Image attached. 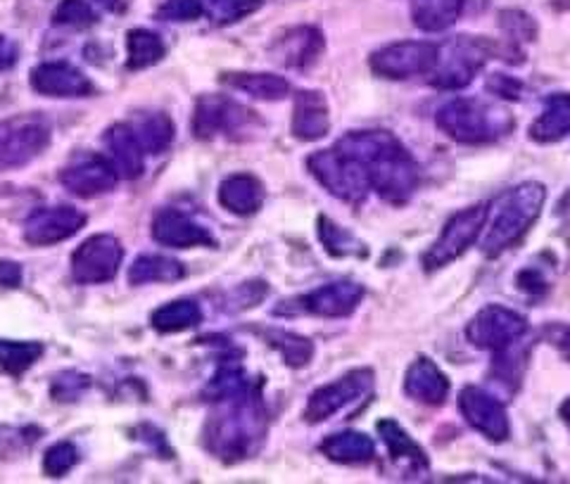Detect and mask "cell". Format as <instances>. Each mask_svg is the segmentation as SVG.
Wrapping results in <instances>:
<instances>
[{
  "mask_svg": "<svg viewBox=\"0 0 570 484\" xmlns=\"http://www.w3.org/2000/svg\"><path fill=\"white\" fill-rule=\"evenodd\" d=\"M214 414L207 421V450L236 463L249 458L266 437V411L259 392L249 381L212 399Z\"/></svg>",
  "mask_w": 570,
  "mask_h": 484,
  "instance_id": "cell-1",
  "label": "cell"
},
{
  "mask_svg": "<svg viewBox=\"0 0 570 484\" xmlns=\"http://www.w3.org/2000/svg\"><path fill=\"white\" fill-rule=\"evenodd\" d=\"M362 161L371 188L392 205H404L419 188V165L402 142L387 131H352L335 142Z\"/></svg>",
  "mask_w": 570,
  "mask_h": 484,
  "instance_id": "cell-2",
  "label": "cell"
},
{
  "mask_svg": "<svg viewBox=\"0 0 570 484\" xmlns=\"http://www.w3.org/2000/svg\"><path fill=\"white\" fill-rule=\"evenodd\" d=\"M547 190L540 184H521L502 192L488 209V221L483 228V253L488 257L502 255L504 249L519 243L528 228L540 217Z\"/></svg>",
  "mask_w": 570,
  "mask_h": 484,
  "instance_id": "cell-3",
  "label": "cell"
},
{
  "mask_svg": "<svg viewBox=\"0 0 570 484\" xmlns=\"http://www.w3.org/2000/svg\"><path fill=\"white\" fill-rule=\"evenodd\" d=\"M435 124L442 134L456 142H466V146L492 142L515 127L513 117L502 107L475 98H454L444 102L435 115Z\"/></svg>",
  "mask_w": 570,
  "mask_h": 484,
  "instance_id": "cell-4",
  "label": "cell"
},
{
  "mask_svg": "<svg viewBox=\"0 0 570 484\" xmlns=\"http://www.w3.org/2000/svg\"><path fill=\"white\" fill-rule=\"evenodd\" d=\"M307 167L316 181L333 197L350 205L364 203L368 190H373L366 167L352 152L337 146H333L331 150L314 152L307 159Z\"/></svg>",
  "mask_w": 570,
  "mask_h": 484,
  "instance_id": "cell-5",
  "label": "cell"
},
{
  "mask_svg": "<svg viewBox=\"0 0 570 484\" xmlns=\"http://www.w3.org/2000/svg\"><path fill=\"white\" fill-rule=\"evenodd\" d=\"M494 52L497 48L485 39L456 36L448 46L440 48L438 65L431 71V83L435 88H442V91H459V88H466Z\"/></svg>",
  "mask_w": 570,
  "mask_h": 484,
  "instance_id": "cell-6",
  "label": "cell"
},
{
  "mask_svg": "<svg viewBox=\"0 0 570 484\" xmlns=\"http://www.w3.org/2000/svg\"><path fill=\"white\" fill-rule=\"evenodd\" d=\"M50 142L48 124L36 115H20L0 121V169L24 167Z\"/></svg>",
  "mask_w": 570,
  "mask_h": 484,
  "instance_id": "cell-7",
  "label": "cell"
},
{
  "mask_svg": "<svg viewBox=\"0 0 570 484\" xmlns=\"http://www.w3.org/2000/svg\"><path fill=\"white\" fill-rule=\"evenodd\" d=\"M485 221H488L485 205H475L454 214V217L444 224L438 243L425 253L423 266L428 271H435V268L448 266L450 261L461 257L478 240L480 233H483Z\"/></svg>",
  "mask_w": 570,
  "mask_h": 484,
  "instance_id": "cell-8",
  "label": "cell"
},
{
  "mask_svg": "<svg viewBox=\"0 0 570 484\" xmlns=\"http://www.w3.org/2000/svg\"><path fill=\"white\" fill-rule=\"evenodd\" d=\"M525 333L528 320L519 312L499 307V304L480 309L466 328L471 345L478 349H488L492 354L511 349Z\"/></svg>",
  "mask_w": 570,
  "mask_h": 484,
  "instance_id": "cell-9",
  "label": "cell"
},
{
  "mask_svg": "<svg viewBox=\"0 0 570 484\" xmlns=\"http://www.w3.org/2000/svg\"><path fill=\"white\" fill-rule=\"evenodd\" d=\"M438 56L440 48L431 41H400L373 52L371 69L383 79H412L431 75Z\"/></svg>",
  "mask_w": 570,
  "mask_h": 484,
  "instance_id": "cell-10",
  "label": "cell"
},
{
  "mask_svg": "<svg viewBox=\"0 0 570 484\" xmlns=\"http://www.w3.org/2000/svg\"><path fill=\"white\" fill-rule=\"evenodd\" d=\"M255 124H259V119L253 110H247V107L226 96H203L198 105H195L193 131L203 140L219 134L236 136L249 131Z\"/></svg>",
  "mask_w": 570,
  "mask_h": 484,
  "instance_id": "cell-11",
  "label": "cell"
},
{
  "mask_svg": "<svg viewBox=\"0 0 570 484\" xmlns=\"http://www.w3.org/2000/svg\"><path fill=\"white\" fill-rule=\"evenodd\" d=\"M121 259V243L110 233H100V236L83 240L71 255V276L81 285L107 283L117 276Z\"/></svg>",
  "mask_w": 570,
  "mask_h": 484,
  "instance_id": "cell-12",
  "label": "cell"
},
{
  "mask_svg": "<svg viewBox=\"0 0 570 484\" xmlns=\"http://www.w3.org/2000/svg\"><path fill=\"white\" fill-rule=\"evenodd\" d=\"M371 392H373V371L354 368L347 375H343L341 381L318 387L312 394L305 408V421L309 423L328 421L331 416L337 414V411H343L345 406L368 397Z\"/></svg>",
  "mask_w": 570,
  "mask_h": 484,
  "instance_id": "cell-13",
  "label": "cell"
},
{
  "mask_svg": "<svg viewBox=\"0 0 570 484\" xmlns=\"http://www.w3.org/2000/svg\"><path fill=\"white\" fill-rule=\"evenodd\" d=\"M461 416L466 423L478 429L480 435H485L492 442H504L509 437V416L507 408L497 397L480 387H463L459 397Z\"/></svg>",
  "mask_w": 570,
  "mask_h": 484,
  "instance_id": "cell-14",
  "label": "cell"
},
{
  "mask_svg": "<svg viewBox=\"0 0 570 484\" xmlns=\"http://www.w3.org/2000/svg\"><path fill=\"white\" fill-rule=\"evenodd\" d=\"M86 226V214L69 207V205H60V207H41L31 211V217L24 224V238L31 245H56L62 243Z\"/></svg>",
  "mask_w": 570,
  "mask_h": 484,
  "instance_id": "cell-15",
  "label": "cell"
},
{
  "mask_svg": "<svg viewBox=\"0 0 570 484\" xmlns=\"http://www.w3.org/2000/svg\"><path fill=\"white\" fill-rule=\"evenodd\" d=\"M29 83L36 93L48 98H86L94 93L91 79L69 62H46L33 67Z\"/></svg>",
  "mask_w": 570,
  "mask_h": 484,
  "instance_id": "cell-16",
  "label": "cell"
},
{
  "mask_svg": "<svg viewBox=\"0 0 570 484\" xmlns=\"http://www.w3.org/2000/svg\"><path fill=\"white\" fill-rule=\"evenodd\" d=\"M362 299H364V288L360 283L335 280V283H328V285H321V288L312 290L305 297H299L297 309L314 314V316L343 318V316H350L356 307H360Z\"/></svg>",
  "mask_w": 570,
  "mask_h": 484,
  "instance_id": "cell-17",
  "label": "cell"
},
{
  "mask_svg": "<svg viewBox=\"0 0 570 484\" xmlns=\"http://www.w3.org/2000/svg\"><path fill=\"white\" fill-rule=\"evenodd\" d=\"M117 169L110 159L105 157H83L77 165L62 171V186L77 197H96L110 192L117 186Z\"/></svg>",
  "mask_w": 570,
  "mask_h": 484,
  "instance_id": "cell-18",
  "label": "cell"
},
{
  "mask_svg": "<svg viewBox=\"0 0 570 484\" xmlns=\"http://www.w3.org/2000/svg\"><path fill=\"white\" fill-rule=\"evenodd\" d=\"M153 238L159 245L176 247V249L217 245L212 238V233L205 226L193 221L190 217H186V214L176 211V209H165L157 214L153 221Z\"/></svg>",
  "mask_w": 570,
  "mask_h": 484,
  "instance_id": "cell-19",
  "label": "cell"
},
{
  "mask_svg": "<svg viewBox=\"0 0 570 484\" xmlns=\"http://www.w3.org/2000/svg\"><path fill=\"white\" fill-rule=\"evenodd\" d=\"M102 140L119 176L138 178L142 169H146V150H142L140 138L129 124H115V127L105 131Z\"/></svg>",
  "mask_w": 570,
  "mask_h": 484,
  "instance_id": "cell-20",
  "label": "cell"
},
{
  "mask_svg": "<svg viewBox=\"0 0 570 484\" xmlns=\"http://www.w3.org/2000/svg\"><path fill=\"white\" fill-rule=\"evenodd\" d=\"M324 50V36L314 27H295L272 46V56L285 67H309Z\"/></svg>",
  "mask_w": 570,
  "mask_h": 484,
  "instance_id": "cell-21",
  "label": "cell"
},
{
  "mask_svg": "<svg viewBox=\"0 0 570 484\" xmlns=\"http://www.w3.org/2000/svg\"><path fill=\"white\" fill-rule=\"evenodd\" d=\"M404 389L412 399L428 404V406H440L444 404L450 394V381L444 375L435 362L431 358H416V362L409 366L406 378H404Z\"/></svg>",
  "mask_w": 570,
  "mask_h": 484,
  "instance_id": "cell-22",
  "label": "cell"
},
{
  "mask_svg": "<svg viewBox=\"0 0 570 484\" xmlns=\"http://www.w3.org/2000/svg\"><path fill=\"white\" fill-rule=\"evenodd\" d=\"M331 129L328 105L326 98L316 91H299L295 96V110H293V136L297 140H318L324 138Z\"/></svg>",
  "mask_w": 570,
  "mask_h": 484,
  "instance_id": "cell-23",
  "label": "cell"
},
{
  "mask_svg": "<svg viewBox=\"0 0 570 484\" xmlns=\"http://www.w3.org/2000/svg\"><path fill=\"white\" fill-rule=\"evenodd\" d=\"M264 186L249 174L228 176L219 188V203L236 217H253L264 205Z\"/></svg>",
  "mask_w": 570,
  "mask_h": 484,
  "instance_id": "cell-24",
  "label": "cell"
},
{
  "mask_svg": "<svg viewBox=\"0 0 570 484\" xmlns=\"http://www.w3.org/2000/svg\"><path fill=\"white\" fill-rule=\"evenodd\" d=\"M379 433L387 446L390 456L400 463V468L409 471L412 475L428 471V458H425L423 450L412 437L406 435V429L400 423L383 418L379 423Z\"/></svg>",
  "mask_w": 570,
  "mask_h": 484,
  "instance_id": "cell-25",
  "label": "cell"
},
{
  "mask_svg": "<svg viewBox=\"0 0 570 484\" xmlns=\"http://www.w3.org/2000/svg\"><path fill=\"white\" fill-rule=\"evenodd\" d=\"M570 134V96L557 93L544 100L540 117L530 127V138L538 142H557Z\"/></svg>",
  "mask_w": 570,
  "mask_h": 484,
  "instance_id": "cell-26",
  "label": "cell"
},
{
  "mask_svg": "<svg viewBox=\"0 0 570 484\" xmlns=\"http://www.w3.org/2000/svg\"><path fill=\"white\" fill-rule=\"evenodd\" d=\"M321 452L335 463L356 465V463H368L373 456H376V444H373L368 435L347 429V433H337L321 442Z\"/></svg>",
  "mask_w": 570,
  "mask_h": 484,
  "instance_id": "cell-27",
  "label": "cell"
},
{
  "mask_svg": "<svg viewBox=\"0 0 570 484\" xmlns=\"http://www.w3.org/2000/svg\"><path fill=\"white\" fill-rule=\"evenodd\" d=\"M466 8V0H412L414 24L423 31L450 29Z\"/></svg>",
  "mask_w": 570,
  "mask_h": 484,
  "instance_id": "cell-28",
  "label": "cell"
},
{
  "mask_svg": "<svg viewBox=\"0 0 570 484\" xmlns=\"http://www.w3.org/2000/svg\"><path fill=\"white\" fill-rule=\"evenodd\" d=\"M222 83L259 100H281L291 93V83L276 75H245V71H230V75L222 77Z\"/></svg>",
  "mask_w": 570,
  "mask_h": 484,
  "instance_id": "cell-29",
  "label": "cell"
},
{
  "mask_svg": "<svg viewBox=\"0 0 570 484\" xmlns=\"http://www.w3.org/2000/svg\"><path fill=\"white\" fill-rule=\"evenodd\" d=\"M200 323H203V309L200 304L193 299L169 302L150 316V326L159 333H181V330L200 326Z\"/></svg>",
  "mask_w": 570,
  "mask_h": 484,
  "instance_id": "cell-30",
  "label": "cell"
},
{
  "mask_svg": "<svg viewBox=\"0 0 570 484\" xmlns=\"http://www.w3.org/2000/svg\"><path fill=\"white\" fill-rule=\"evenodd\" d=\"M186 276V268L181 261L163 255H142L129 268L131 285H146V283H174Z\"/></svg>",
  "mask_w": 570,
  "mask_h": 484,
  "instance_id": "cell-31",
  "label": "cell"
},
{
  "mask_svg": "<svg viewBox=\"0 0 570 484\" xmlns=\"http://www.w3.org/2000/svg\"><path fill=\"white\" fill-rule=\"evenodd\" d=\"M127 50H129V69H146L157 65L165 58V43L157 33L148 29H134L127 36Z\"/></svg>",
  "mask_w": 570,
  "mask_h": 484,
  "instance_id": "cell-32",
  "label": "cell"
},
{
  "mask_svg": "<svg viewBox=\"0 0 570 484\" xmlns=\"http://www.w3.org/2000/svg\"><path fill=\"white\" fill-rule=\"evenodd\" d=\"M318 238L324 243L326 253L333 257H364L366 247L356 240L350 230L335 226L331 219H318Z\"/></svg>",
  "mask_w": 570,
  "mask_h": 484,
  "instance_id": "cell-33",
  "label": "cell"
},
{
  "mask_svg": "<svg viewBox=\"0 0 570 484\" xmlns=\"http://www.w3.org/2000/svg\"><path fill=\"white\" fill-rule=\"evenodd\" d=\"M136 134L142 150L150 155H163L174 142V121L163 112H155L140 121Z\"/></svg>",
  "mask_w": 570,
  "mask_h": 484,
  "instance_id": "cell-34",
  "label": "cell"
},
{
  "mask_svg": "<svg viewBox=\"0 0 570 484\" xmlns=\"http://www.w3.org/2000/svg\"><path fill=\"white\" fill-rule=\"evenodd\" d=\"M266 339H269V345L283 356V362L293 368L307 366L312 362L314 345L307 337L288 333V330H269L266 333Z\"/></svg>",
  "mask_w": 570,
  "mask_h": 484,
  "instance_id": "cell-35",
  "label": "cell"
},
{
  "mask_svg": "<svg viewBox=\"0 0 570 484\" xmlns=\"http://www.w3.org/2000/svg\"><path fill=\"white\" fill-rule=\"evenodd\" d=\"M43 354V345L39 343H12V339H0V366L8 373L20 375L31 368Z\"/></svg>",
  "mask_w": 570,
  "mask_h": 484,
  "instance_id": "cell-36",
  "label": "cell"
},
{
  "mask_svg": "<svg viewBox=\"0 0 570 484\" xmlns=\"http://www.w3.org/2000/svg\"><path fill=\"white\" fill-rule=\"evenodd\" d=\"M264 0H207V12L214 24H234L262 8Z\"/></svg>",
  "mask_w": 570,
  "mask_h": 484,
  "instance_id": "cell-37",
  "label": "cell"
},
{
  "mask_svg": "<svg viewBox=\"0 0 570 484\" xmlns=\"http://www.w3.org/2000/svg\"><path fill=\"white\" fill-rule=\"evenodd\" d=\"M52 22L71 29H88L98 22V17L86 0H62L56 12H52Z\"/></svg>",
  "mask_w": 570,
  "mask_h": 484,
  "instance_id": "cell-38",
  "label": "cell"
},
{
  "mask_svg": "<svg viewBox=\"0 0 570 484\" xmlns=\"http://www.w3.org/2000/svg\"><path fill=\"white\" fill-rule=\"evenodd\" d=\"M79 463V450L71 442L52 444L43 456V471L48 477H62Z\"/></svg>",
  "mask_w": 570,
  "mask_h": 484,
  "instance_id": "cell-39",
  "label": "cell"
},
{
  "mask_svg": "<svg viewBox=\"0 0 570 484\" xmlns=\"http://www.w3.org/2000/svg\"><path fill=\"white\" fill-rule=\"evenodd\" d=\"M205 12L203 0H165L157 17L165 22H193L200 20Z\"/></svg>",
  "mask_w": 570,
  "mask_h": 484,
  "instance_id": "cell-40",
  "label": "cell"
},
{
  "mask_svg": "<svg viewBox=\"0 0 570 484\" xmlns=\"http://www.w3.org/2000/svg\"><path fill=\"white\" fill-rule=\"evenodd\" d=\"M502 29L509 33V39L513 43L519 41H532L534 39V22L530 20L528 14L515 12V10H507L502 12Z\"/></svg>",
  "mask_w": 570,
  "mask_h": 484,
  "instance_id": "cell-41",
  "label": "cell"
},
{
  "mask_svg": "<svg viewBox=\"0 0 570 484\" xmlns=\"http://www.w3.org/2000/svg\"><path fill=\"white\" fill-rule=\"evenodd\" d=\"M488 88H490V91H494V96L507 98V100H519V98H521V91H523L521 81H515V79L504 77V75H494V77L488 81Z\"/></svg>",
  "mask_w": 570,
  "mask_h": 484,
  "instance_id": "cell-42",
  "label": "cell"
},
{
  "mask_svg": "<svg viewBox=\"0 0 570 484\" xmlns=\"http://www.w3.org/2000/svg\"><path fill=\"white\" fill-rule=\"evenodd\" d=\"M22 285V266L0 259V288H20Z\"/></svg>",
  "mask_w": 570,
  "mask_h": 484,
  "instance_id": "cell-43",
  "label": "cell"
},
{
  "mask_svg": "<svg viewBox=\"0 0 570 484\" xmlns=\"http://www.w3.org/2000/svg\"><path fill=\"white\" fill-rule=\"evenodd\" d=\"M519 285L530 295L547 293V280L540 276V271H532V268H530V271H523L519 276Z\"/></svg>",
  "mask_w": 570,
  "mask_h": 484,
  "instance_id": "cell-44",
  "label": "cell"
},
{
  "mask_svg": "<svg viewBox=\"0 0 570 484\" xmlns=\"http://www.w3.org/2000/svg\"><path fill=\"white\" fill-rule=\"evenodd\" d=\"M17 60V48L6 36H0V71H6L14 65Z\"/></svg>",
  "mask_w": 570,
  "mask_h": 484,
  "instance_id": "cell-45",
  "label": "cell"
},
{
  "mask_svg": "<svg viewBox=\"0 0 570 484\" xmlns=\"http://www.w3.org/2000/svg\"><path fill=\"white\" fill-rule=\"evenodd\" d=\"M561 418H563V423L570 427V399L561 406Z\"/></svg>",
  "mask_w": 570,
  "mask_h": 484,
  "instance_id": "cell-46",
  "label": "cell"
},
{
  "mask_svg": "<svg viewBox=\"0 0 570 484\" xmlns=\"http://www.w3.org/2000/svg\"><path fill=\"white\" fill-rule=\"evenodd\" d=\"M561 349H563V354H566V358H570V333L561 339Z\"/></svg>",
  "mask_w": 570,
  "mask_h": 484,
  "instance_id": "cell-47",
  "label": "cell"
},
{
  "mask_svg": "<svg viewBox=\"0 0 570 484\" xmlns=\"http://www.w3.org/2000/svg\"><path fill=\"white\" fill-rule=\"evenodd\" d=\"M98 3H102L105 8H115V6L119 3V0H98Z\"/></svg>",
  "mask_w": 570,
  "mask_h": 484,
  "instance_id": "cell-48",
  "label": "cell"
}]
</instances>
